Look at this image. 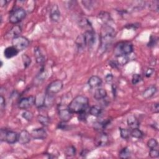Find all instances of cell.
<instances>
[{
	"instance_id": "26",
	"label": "cell",
	"mask_w": 159,
	"mask_h": 159,
	"mask_svg": "<svg viewBox=\"0 0 159 159\" xmlns=\"http://www.w3.org/2000/svg\"><path fill=\"white\" fill-rule=\"evenodd\" d=\"M38 122L43 126L47 127L50 122V119L49 117L43 115H39L37 117Z\"/></svg>"
},
{
	"instance_id": "31",
	"label": "cell",
	"mask_w": 159,
	"mask_h": 159,
	"mask_svg": "<svg viewBox=\"0 0 159 159\" xmlns=\"http://www.w3.org/2000/svg\"><path fill=\"white\" fill-rule=\"evenodd\" d=\"M116 63H117L118 65H125L129 61V58L128 55H121L119 57H116Z\"/></svg>"
},
{
	"instance_id": "10",
	"label": "cell",
	"mask_w": 159,
	"mask_h": 159,
	"mask_svg": "<svg viewBox=\"0 0 159 159\" xmlns=\"http://www.w3.org/2000/svg\"><path fill=\"white\" fill-rule=\"evenodd\" d=\"M30 135L32 138L35 140H44L47 137V133L43 127L33 129L30 132Z\"/></svg>"
},
{
	"instance_id": "44",
	"label": "cell",
	"mask_w": 159,
	"mask_h": 159,
	"mask_svg": "<svg viewBox=\"0 0 159 159\" xmlns=\"http://www.w3.org/2000/svg\"><path fill=\"white\" fill-rule=\"evenodd\" d=\"M82 3L83 4V5H84V6H85V7L86 8H87V9H91V7H92V6H93V4H92V3H93V2L91 1H82Z\"/></svg>"
},
{
	"instance_id": "46",
	"label": "cell",
	"mask_w": 159,
	"mask_h": 159,
	"mask_svg": "<svg viewBox=\"0 0 159 159\" xmlns=\"http://www.w3.org/2000/svg\"><path fill=\"white\" fill-rule=\"evenodd\" d=\"M154 73V69L153 68H148L147 70H146V72H145V76L148 78V77H150Z\"/></svg>"
},
{
	"instance_id": "17",
	"label": "cell",
	"mask_w": 159,
	"mask_h": 159,
	"mask_svg": "<svg viewBox=\"0 0 159 159\" xmlns=\"http://www.w3.org/2000/svg\"><path fill=\"white\" fill-rule=\"evenodd\" d=\"M157 89L155 85H151L146 88L142 93V97L144 99H148L152 97L157 92Z\"/></svg>"
},
{
	"instance_id": "37",
	"label": "cell",
	"mask_w": 159,
	"mask_h": 159,
	"mask_svg": "<svg viewBox=\"0 0 159 159\" xmlns=\"http://www.w3.org/2000/svg\"><path fill=\"white\" fill-rule=\"evenodd\" d=\"M142 80V77L139 74H134L132 78V83L133 84H137Z\"/></svg>"
},
{
	"instance_id": "5",
	"label": "cell",
	"mask_w": 159,
	"mask_h": 159,
	"mask_svg": "<svg viewBox=\"0 0 159 159\" xmlns=\"http://www.w3.org/2000/svg\"><path fill=\"white\" fill-rule=\"evenodd\" d=\"M30 42L29 39L24 36H17L12 39V45L19 51H21L26 48L29 45Z\"/></svg>"
},
{
	"instance_id": "40",
	"label": "cell",
	"mask_w": 159,
	"mask_h": 159,
	"mask_svg": "<svg viewBox=\"0 0 159 159\" xmlns=\"http://www.w3.org/2000/svg\"><path fill=\"white\" fill-rule=\"evenodd\" d=\"M66 123V122L61 120L58 124V127H57L58 129H61V130H66V129H68V125Z\"/></svg>"
},
{
	"instance_id": "36",
	"label": "cell",
	"mask_w": 159,
	"mask_h": 159,
	"mask_svg": "<svg viewBox=\"0 0 159 159\" xmlns=\"http://www.w3.org/2000/svg\"><path fill=\"white\" fill-rule=\"evenodd\" d=\"M147 145L150 148H156L158 147V142L155 139H151L148 140Z\"/></svg>"
},
{
	"instance_id": "23",
	"label": "cell",
	"mask_w": 159,
	"mask_h": 159,
	"mask_svg": "<svg viewBox=\"0 0 159 159\" xmlns=\"http://www.w3.org/2000/svg\"><path fill=\"white\" fill-rule=\"evenodd\" d=\"M111 122V119H106L104 121H98L94 124V129L96 130L101 132Z\"/></svg>"
},
{
	"instance_id": "42",
	"label": "cell",
	"mask_w": 159,
	"mask_h": 159,
	"mask_svg": "<svg viewBox=\"0 0 159 159\" xmlns=\"http://www.w3.org/2000/svg\"><path fill=\"white\" fill-rule=\"evenodd\" d=\"M151 111L154 113H158L159 112V105L158 103L152 104L151 106Z\"/></svg>"
},
{
	"instance_id": "16",
	"label": "cell",
	"mask_w": 159,
	"mask_h": 159,
	"mask_svg": "<svg viewBox=\"0 0 159 159\" xmlns=\"http://www.w3.org/2000/svg\"><path fill=\"white\" fill-rule=\"evenodd\" d=\"M34 57H35L36 62L38 64L43 65V63L45 62V55L43 54L42 52L41 51L40 48L39 47H35L34 50Z\"/></svg>"
},
{
	"instance_id": "3",
	"label": "cell",
	"mask_w": 159,
	"mask_h": 159,
	"mask_svg": "<svg viewBox=\"0 0 159 159\" xmlns=\"http://www.w3.org/2000/svg\"><path fill=\"white\" fill-rule=\"evenodd\" d=\"M133 50L134 48L132 43L127 42H121L116 45L114 53L116 57L129 55L133 52Z\"/></svg>"
},
{
	"instance_id": "2",
	"label": "cell",
	"mask_w": 159,
	"mask_h": 159,
	"mask_svg": "<svg viewBox=\"0 0 159 159\" xmlns=\"http://www.w3.org/2000/svg\"><path fill=\"white\" fill-rule=\"evenodd\" d=\"M89 106L88 98L83 95L74 98L68 105V108L72 114H80L86 111Z\"/></svg>"
},
{
	"instance_id": "24",
	"label": "cell",
	"mask_w": 159,
	"mask_h": 159,
	"mask_svg": "<svg viewBox=\"0 0 159 159\" xmlns=\"http://www.w3.org/2000/svg\"><path fill=\"white\" fill-rule=\"evenodd\" d=\"M127 124L132 129L138 128L139 127V122L136 117L134 115H130L127 117Z\"/></svg>"
},
{
	"instance_id": "47",
	"label": "cell",
	"mask_w": 159,
	"mask_h": 159,
	"mask_svg": "<svg viewBox=\"0 0 159 159\" xmlns=\"http://www.w3.org/2000/svg\"><path fill=\"white\" fill-rule=\"evenodd\" d=\"M113 79V75L111 73L107 74L105 77V80L107 83H111Z\"/></svg>"
},
{
	"instance_id": "30",
	"label": "cell",
	"mask_w": 159,
	"mask_h": 159,
	"mask_svg": "<svg viewBox=\"0 0 159 159\" xmlns=\"http://www.w3.org/2000/svg\"><path fill=\"white\" fill-rule=\"evenodd\" d=\"M119 156L120 158L126 159L130 157V151L128 147H124L119 152Z\"/></svg>"
},
{
	"instance_id": "11",
	"label": "cell",
	"mask_w": 159,
	"mask_h": 159,
	"mask_svg": "<svg viewBox=\"0 0 159 159\" xmlns=\"http://www.w3.org/2000/svg\"><path fill=\"white\" fill-rule=\"evenodd\" d=\"M31 135L27 130H22L20 132L18 135V142L20 144L24 145L30 142Z\"/></svg>"
},
{
	"instance_id": "1",
	"label": "cell",
	"mask_w": 159,
	"mask_h": 159,
	"mask_svg": "<svg viewBox=\"0 0 159 159\" xmlns=\"http://www.w3.org/2000/svg\"><path fill=\"white\" fill-rule=\"evenodd\" d=\"M116 36V31L113 27L108 24H104L101 28L100 35V47L99 50L105 52L111 44Z\"/></svg>"
},
{
	"instance_id": "48",
	"label": "cell",
	"mask_w": 159,
	"mask_h": 159,
	"mask_svg": "<svg viewBox=\"0 0 159 159\" xmlns=\"http://www.w3.org/2000/svg\"><path fill=\"white\" fill-rule=\"evenodd\" d=\"M0 104H1L0 105H1V108L4 107L5 106V104H6L5 99H4V98L2 95H1V96H0Z\"/></svg>"
},
{
	"instance_id": "33",
	"label": "cell",
	"mask_w": 159,
	"mask_h": 159,
	"mask_svg": "<svg viewBox=\"0 0 159 159\" xmlns=\"http://www.w3.org/2000/svg\"><path fill=\"white\" fill-rule=\"evenodd\" d=\"M65 153L66 156H67V157H73V156L75 155V154H76L75 147L73 145L68 146L65 150Z\"/></svg>"
},
{
	"instance_id": "32",
	"label": "cell",
	"mask_w": 159,
	"mask_h": 159,
	"mask_svg": "<svg viewBox=\"0 0 159 159\" xmlns=\"http://www.w3.org/2000/svg\"><path fill=\"white\" fill-rule=\"evenodd\" d=\"M120 135L124 139H127L130 136V130L128 129H124L119 127Z\"/></svg>"
},
{
	"instance_id": "15",
	"label": "cell",
	"mask_w": 159,
	"mask_h": 159,
	"mask_svg": "<svg viewBox=\"0 0 159 159\" xmlns=\"http://www.w3.org/2000/svg\"><path fill=\"white\" fill-rule=\"evenodd\" d=\"M102 81L101 78L96 75H93L91 76L88 81V84L91 88L99 87L102 84Z\"/></svg>"
},
{
	"instance_id": "20",
	"label": "cell",
	"mask_w": 159,
	"mask_h": 159,
	"mask_svg": "<svg viewBox=\"0 0 159 159\" xmlns=\"http://www.w3.org/2000/svg\"><path fill=\"white\" fill-rule=\"evenodd\" d=\"M47 76V73L46 71L44 69L43 67H42L39 73L37 74V75L35 76V79H34V83L36 85H39L46 78Z\"/></svg>"
},
{
	"instance_id": "27",
	"label": "cell",
	"mask_w": 159,
	"mask_h": 159,
	"mask_svg": "<svg viewBox=\"0 0 159 159\" xmlns=\"http://www.w3.org/2000/svg\"><path fill=\"white\" fill-rule=\"evenodd\" d=\"M98 17L104 22V24H107V23L111 20L110 14L107 12H101L99 14Z\"/></svg>"
},
{
	"instance_id": "45",
	"label": "cell",
	"mask_w": 159,
	"mask_h": 159,
	"mask_svg": "<svg viewBox=\"0 0 159 159\" xmlns=\"http://www.w3.org/2000/svg\"><path fill=\"white\" fill-rule=\"evenodd\" d=\"M7 129H1V133H0V139H1V141H4V139H5V136H6V134L7 132Z\"/></svg>"
},
{
	"instance_id": "4",
	"label": "cell",
	"mask_w": 159,
	"mask_h": 159,
	"mask_svg": "<svg viewBox=\"0 0 159 159\" xmlns=\"http://www.w3.org/2000/svg\"><path fill=\"white\" fill-rule=\"evenodd\" d=\"M26 16L25 11L22 8L19 7L11 12L9 16V22L11 24H16L22 20Z\"/></svg>"
},
{
	"instance_id": "22",
	"label": "cell",
	"mask_w": 159,
	"mask_h": 159,
	"mask_svg": "<svg viewBox=\"0 0 159 159\" xmlns=\"http://www.w3.org/2000/svg\"><path fill=\"white\" fill-rule=\"evenodd\" d=\"M94 98L97 101L104 99L107 96V92L103 88H97L94 93Z\"/></svg>"
},
{
	"instance_id": "12",
	"label": "cell",
	"mask_w": 159,
	"mask_h": 159,
	"mask_svg": "<svg viewBox=\"0 0 159 159\" xmlns=\"http://www.w3.org/2000/svg\"><path fill=\"white\" fill-rule=\"evenodd\" d=\"M109 142V137L108 135L104 133L101 132L96 137L95 140L96 145L98 147H103L106 145Z\"/></svg>"
},
{
	"instance_id": "7",
	"label": "cell",
	"mask_w": 159,
	"mask_h": 159,
	"mask_svg": "<svg viewBox=\"0 0 159 159\" xmlns=\"http://www.w3.org/2000/svg\"><path fill=\"white\" fill-rule=\"evenodd\" d=\"M58 116L62 121L68 122L72 118L73 114L70 111L68 108V106L65 107L64 105L60 104L58 108Z\"/></svg>"
},
{
	"instance_id": "39",
	"label": "cell",
	"mask_w": 159,
	"mask_h": 159,
	"mask_svg": "<svg viewBox=\"0 0 159 159\" xmlns=\"http://www.w3.org/2000/svg\"><path fill=\"white\" fill-rule=\"evenodd\" d=\"M158 5H159V2L158 1H152L150 5V8L156 12L158 11Z\"/></svg>"
},
{
	"instance_id": "13",
	"label": "cell",
	"mask_w": 159,
	"mask_h": 159,
	"mask_svg": "<svg viewBox=\"0 0 159 159\" xmlns=\"http://www.w3.org/2000/svg\"><path fill=\"white\" fill-rule=\"evenodd\" d=\"M18 135L19 134L17 132L7 130L6 134L4 141L9 144H13L18 142Z\"/></svg>"
},
{
	"instance_id": "6",
	"label": "cell",
	"mask_w": 159,
	"mask_h": 159,
	"mask_svg": "<svg viewBox=\"0 0 159 159\" xmlns=\"http://www.w3.org/2000/svg\"><path fill=\"white\" fill-rule=\"evenodd\" d=\"M63 87V83L60 80H56L51 82L46 89V94L54 95L60 92Z\"/></svg>"
},
{
	"instance_id": "21",
	"label": "cell",
	"mask_w": 159,
	"mask_h": 159,
	"mask_svg": "<svg viewBox=\"0 0 159 159\" xmlns=\"http://www.w3.org/2000/svg\"><path fill=\"white\" fill-rule=\"evenodd\" d=\"M22 32V29L19 25H14L13 26L11 30L8 32V33L6 34V36L8 37V38L9 37H12L14 38L16 37L19 36L20 33Z\"/></svg>"
},
{
	"instance_id": "19",
	"label": "cell",
	"mask_w": 159,
	"mask_h": 159,
	"mask_svg": "<svg viewBox=\"0 0 159 159\" xmlns=\"http://www.w3.org/2000/svg\"><path fill=\"white\" fill-rule=\"evenodd\" d=\"M46 94L40 93L35 96V105L38 108H41L45 106Z\"/></svg>"
},
{
	"instance_id": "28",
	"label": "cell",
	"mask_w": 159,
	"mask_h": 159,
	"mask_svg": "<svg viewBox=\"0 0 159 159\" xmlns=\"http://www.w3.org/2000/svg\"><path fill=\"white\" fill-rule=\"evenodd\" d=\"M79 25L82 28L86 29V30H92L93 29L90 22L88 20V19H85V18L82 19L80 20V23H79Z\"/></svg>"
},
{
	"instance_id": "18",
	"label": "cell",
	"mask_w": 159,
	"mask_h": 159,
	"mask_svg": "<svg viewBox=\"0 0 159 159\" xmlns=\"http://www.w3.org/2000/svg\"><path fill=\"white\" fill-rule=\"evenodd\" d=\"M19 52V51L18 50H17L12 45L5 48L4 51V55L6 58H11L16 56Z\"/></svg>"
},
{
	"instance_id": "43",
	"label": "cell",
	"mask_w": 159,
	"mask_h": 159,
	"mask_svg": "<svg viewBox=\"0 0 159 159\" xmlns=\"http://www.w3.org/2000/svg\"><path fill=\"white\" fill-rule=\"evenodd\" d=\"M86 119H87V114H86V111L78 114V119H79V120L85 121L86 120Z\"/></svg>"
},
{
	"instance_id": "41",
	"label": "cell",
	"mask_w": 159,
	"mask_h": 159,
	"mask_svg": "<svg viewBox=\"0 0 159 159\" xmlns=\"http://www.w3.org/2000/svg\"><path fill=\"white\" fill-rule=\"evenodd\" d=\"M156 42H157V39H156L155 37L151 35L150 37L149 42L148 43V47H153L156 44Z\"/></svg>"
},
{
	"instance_id": "29",
	"label": "cell",
	"mask_w": 159,
	"mask_h": 159,
	"mask_svg": "<svg viewBox=\"0 0 159 159\" xmlns=\"http://www.w3.org/2000/svg\"><path fill=\"white\" fill-rule=\"evenodd\" d=\"M130 136L139 139L143 137V133L139 128H134L130 130Z\"/></svg>"
},
{
	"instance_id": "9",
	"label": "cell",
	"mask_w": 159,
	"mask_h": 159,
	"mask_svg": "<svg viewBox=\"0 0 159 159\" xmlns=\"http://www.w3.org/2000/svg\"><path fill=\"white\" fill-rule=\"evenodd\" d=\"M34 105H35V96H33L21 98L17 104L19 109L24 110H27Z\"/></svg>"
},
{
	"instance_id": "35",
	"label": "cell",
	"mask_w": 159,
	"mask_h": 159,
	"mask_svg": "<svg viewBox=\"0 0 159 159\" xmlns=\"http://www.w3.org/2000/svg\"><path fill=\"white\" fill-rule=\"evenodd\" d=\"M22 61H23L24 68H27L30 65V63H31V59H30V58L27 55L23 54L22 55Z\"/></svg>"
},
{
	"instance_id": "8",
	"label": "cell",
	"mask_w": 159,
	"mask_h": 159,
	"mask_svg": "<svg viewBox=\"0 0 159 159\" xmlns=\"http://www.w3.org/2000/svg\"><path fill=\"white\" fill-rule=\"evenodd\" d=\"M83 37V40L86 47L91 48L93 46L95 43L96 36L95 33L93 31V29L86 30L83 34H82Z\"/></svg>"
},
{
	"instance_id": "25",
	"label": "cell",
	"mask_w": 159,
	"mask_h": 159,
	"mask_svg": "<svg viewBox=\"0 0 159 159\" xmlns=\"http://www.w3.org/2000/svg\"><path fill=\"white\" fill-rule=\"evenodd\" d=\"M102 108L98 105H94L89 108V113L94 117H99L102 113Z\"/></svg>"
},
{
	"instance_id": "34",
	"label": "cell",
	"mask_w": 159,
	"mask_h": 159,
	"mask_svg": "<svg viewBox=\"0 0 159 159\" xmlns=\"http://www.w3.org/2000/svg\"><path fill=\"white\" fill-rule=\"evenodd\" d=\"M22 117L25 119L27 121H30L32 120V119H33L34 115L32 114V112L29 110H25V111H24L22 114Z\"/></svg>"
},
{
	"instance_id": "38",
	"label": "cell",
	"mask_w": 159,
	"mask_h": 159,
	"mask_svg": "<svg viewBox=\"0 0 159 159\" xmlns=\"http://www.w3.org/2000/svg\"><path fill=\"white\" fill-rule=\"evenodd\" d=\"M149 156L151 158H158L159 157V152L156 148H150L149 151Z\"/></svg>"
},
{
	"instance_id": "14",
	"label": "cell",
	"mask_w": 159,
	"mask_h": 159,
	"mask_svg": "<svg viewBox=\"0 0 159 159\" xmlns=\"http://www.w3.org/2000/svg\"><path fill=\"white\" fill-rule=\"evenodd\" d=\"M61 16V13L59 10L58 6L55 4L52 6V7L50 9V17L52 21L53 22H58Z\"/></svg>"
},
{
	"instance_id": "49",
	"label": "cell",
	"mask_w": 159,
	"mask_h": 159,
	"mask_svg": "<svg viewBox=\"0 0 159 159\" xmlns=\"http://www.w3.org/2000/svg\"><path fill=\"white\" fill-rule=\"evenodd\" d=\"M7 1L6 0H1V1H0V5L1 7L6 6L7 4Z\"/></svg>"
}]
</instances>
